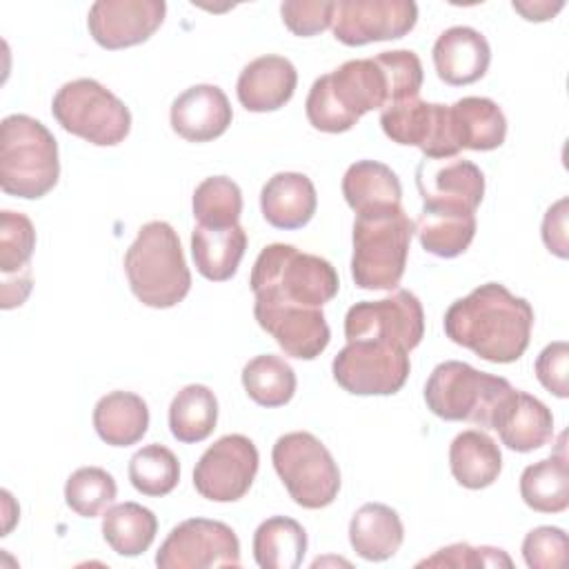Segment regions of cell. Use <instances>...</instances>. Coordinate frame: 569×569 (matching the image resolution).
I'll return each mask as SVG.
<instances>
[{
    "label": "cell",
    "mask_w": 569,
    "mask_h": 569,
    "mask_svg": "<svg viewBox=\"0 0 569 569\" xmlns=\"http://www.w3.org/2000/svg\"><path fill=\"white\" fill-rule=\"evenodd\" d=\"M420 87L422 62L413 51H382L373 58L347 60L331 73L316 78L305 111L313 129L342 133L367 111L418 98Z\"/></svg>",
    "instance_id": "6da1fadb"
},
{
    "label": "cell",
    "mask_w": 569,
    "mask_h": 569,
    "mask_svg": "<svg viewBox=\"0 0 569 569\" xmlns=\"http://www.w3.org/2000/svg\"><path fill=\"white\" fill-rule=\"evenodd\" d=\"M451 342L487 362H516L529 347L533 309L500 282H485L451 302L442 320Z\"/></svg>",
    "instance_id": "7a4b0ae2"
},
{
    "label": "cell",
    "mask_w": 569,
    "mask_h": 569,
    "mask_svg": "<svg viewBox=\"0 0 569 569\" xmlns=\"http://www.w3.org/2000/svg\"><path fill=\"white\" fill-rule=\"evenodd\" d=\"M124 273L133 296L151 309L176 307L191 289V271L180 238L164 220L140 227L124 253Z\"/></svg>",
    "instance_id": "3957f363"
},
{
    "label": "cell",
    "mask_w": 569,
    "mask_h": 569,
    "mask_svg": "<svg viewBox=\"0 0 569 569\" xmlns=\"http://www.w3.org/2000/svg\"><path fill=\"white\" fill-rule=\"evenodd\" d=\"M249 284L256 298L322 309L336 298L340 280L329 260L273 242L258 253Z\"/></svg>",
    "instance_id": "277c9868"
},
{
    "label": "cell",
    "mask_w": 569,
    "mask_h": 569,
    "mask_svg": "<svg viewBox=\"0 0 569 569\" xmlns=\"http://www.w3.org/2000/svg\"><path fill=\"white\" fill-rule=\"evenodd\" d=\"M60 178L53 133L27 113H11L0 124V187L4 193L38 200Z\"/></svg>",
    "instance_id": "5b68a950"
},
{
    "label": "cell",
    "mask_w": 569,
    "mask_h": 569,
    "mask_svg": "<svg viewBox=\"0 0 569 569\" xmlns=\"http://www.w3.org/2000/svg\"><path fill=\"white\" fill-rule=\"evenodd\" d=\"M513 391L502 376L478 371L460 360H445L427 378L425 402L442 420H465L480 429H493Z\"/></svg>",
    "instance_id": "8992f818"
},
{
    "label": "cell",
    "mask_w": 569,
    "mask_h": 569,
    "mask_svg": "<svg viewBox=\"0 0 569 569\" xmlns=\"http://www.w3.org/2000/svg\"><path fill=\"white\" fill-rule=\"evenodd\" d=\"M416 229L402 207L358 213L353 220L351 278L360 289L391 291L400 284Z\"/></svg>",
    "instance_id": "52a82bcc"
},
{
    "label": "cell",
    "mask_w": 569,
    "mask_h": 569,
    "mask_svg": "<svg viewBox=\"0 0 569 569\" xmlns=\"http://www.w3.org/2000/svg\"><path fill=\"white\" fill-rule=\"evenodd\" d=\"M51 113L64 131L96 147L120 144L131 131L129 107L93 78L64 82L53 96Z\"/></svg>",
    "instance_id": "ba28073f"
},
{
    "label": "cell",
    "mask_w": 569,
    "mask_h": 569,
    "mask_svg": "<svg viewBox=\"0 0 569 569\" xmlns=\"http://www.w3.org/2000/svg\"><path fill=\"white\" fill-rule=\"evenodd\" d=\"M271 462L296 505L329 507L340 491V469L329 449L309 431H291L276 440Z\"/></svg>",
    "instance_id": "9c48e42d"
},
{
    "label": "cell",
    "mask_w": 569,
    "mask_h": 569,
    "mask_svg": "<svg viewBox=\"0 0 569 569\" xmlns=\"http://www.w3.org/2000/svg\"><path fill=\"white\" fill-rule=\"evenodd\" d=\"M333 380L353 396H391L409 378V351L378 342L351 340L331 362Z\"/></svg>",
    "instance_id": "30bf717a"
},
{
    "label": "cell",
    "mask_w": 569,
    "mask_h": 569,
    "mask_svg": "<svg viewBox=\"0 0 569 569\" xmlns=\"http://www.w3.org/2000/svg\"><path fill=\"white\" fill-rule=\"evenodd\" d=\"M345 336L351 340H378L411 351L425 336V311L420 300L398 289L380 300H362L345 316Z\"/></svg>",
    "instance_id": "8fae6325"
},
{
    "label": "cell",
    "mask_w": 569,
    "mask_h": 569,
    "mask_svg": "<svg viewBox=\"0 0 569 569\" xmlns=\"http://www.w3.org/2000/svg\"><path fill=\"white\" fill-rule=\"evenodd\" d=\"M160 569L238 567L240 540L236 531L209 518H189L176 525L156 553Z\"/></svg>",
    "instance_id": "7c38bea8"
},
{
    "label": "cell",
    "mask_w": 569,
    "mask_h": 569,
    "mask_svg": "<svg viewBox=\"0 0 569 569\" xmlns=\"http://www.w3.org/2000/svg\"><path fill=\"white\" fill-rule=\"evenodd\" d=\"M380 127L391 142L418 147L429 160L456 158L460 151L447 104L420 98L400 100L382 109Z\"/></svg>",
    "instance_id": "4fadbf2b"
},
{
    "label": "cell",
    "mask_w": 569,
    "mask_h": 569,
    "mask_svg": "<svg viewBox=\"0 0 569 569\" xmlns=\"http://www.w3.org/2000/svg\"><path fill=\"white\" fill-rule=\"evenodd\" d=\"M258 462V449L247 436L227 433L196 462L193 487L207 500L236 502L251 489Z\"/></svg>",
    "instance_id": "5bb4252c"
},
{
    "label": "cell",
    "mask_w": 569,
    "mask_h": 569,
    "mask_svg": "<svg viewBox=\"0 0 569 569\" xmlns=\"http://www.w3.org/2000/svg\"><path fill=\"white\" fill-rule=\"evenodd\" d=\"M418 22L413 0H338L331 29L338 42L362 47L369 42L398 40Z\"/></svg>",
    "instance_id": "9a60e30c"
},
{
    "label": "cell",
    "mask_w": 569,
    "mask_h": 569,
    "mask_svg": "<svg viewBox=\"0 0 569 569\" xmlns=\"http://www.w3.org/2000/svg\"><path fill=\"white\" fill-rule=\"evenodd\" d=\"M253 316L260 329H264L287 356L298 360L318 358L331 340V331L320 307L256 298Z\"/></svg>",
    "instance_id": "2e32d148"
},
{
    "label": "cell",
    "mask_w": 569,
    "mask_h": 569,
    "mask_svg": "<svg viewBox=\"0 0 569 569\" xmlns=\"http://www.w3.org/2000/svg\"><path fill=\"white\" fill-rule=\"evenodd\" d=\"M162 0H98L91 4L87 27L102 49H124L149 40L162 24Z\"/></svg>",
    "instance_id": "e0dca14e"
},
{
    "label": "cell",
    "mask_w": 569,
    "mask_h": 569,
    "mask_svg": "<svg viewBox=\"0 0 569 569\" xmlns=\"http://www.w3.org/2000/svg\"><path fill=\"white\" fill-rule=\"evenodd\" d=\"M416 187L422 204L458 207L476 211L485 196V176L478 164L465 158H425L416 169Z\"/></svg>",
    "instance_id": "ac0fdd59"
},
{
    "label": "cell",
    "mask_w": 569,
    "mask_h": 569,
    "mask_svg": "<svg viewBox=\"0 0 569 569\" xmlns=\"http://www.w3.org/2000/svg\"><path fill=\"white\" fill-rule=\"evenodd\" d=\"M233 111L227 93L216 84H193L171 102V129L189 142L220 138L231 124Z\"/></svg>",
    "instance_id": "d6986e66"
},
{
    "label": "cell",
    "mask_w": 569,
    "mask_h": 569,
    "mask_svg": "<svg viewBox=\"0 0 569 569\" xmlns=\"http://www.w3.org/2000/svg\"><path fill=\"white\" fill-rule=\"evenodd\" d=\"M433 67L442 82L462 87L480 80L491 62L487 38L473 27H449L433 42Z\"/></svg>",
    "instance_id": "ffe728a7"
},
{
    "label": "cell",
    "mask_w": 569,
    "mask_h": 569,
    "mask_svg": "<svg viewBox=\"0 0 569 569\" xmlns=\"http://www.w3.org/2000/svg\"><path fill=\"white\" fill-rule=\"evenodd\" d=\"M298 84V71L284 56H260L238 76L236 93L240 104L253 113L284 107Z\"/></svg>",
    "instance_id": "44dd1931"
},
{
    "label": "cell",
    "mask_w": 569,
    "mask_h": 569,
    "mask_svg": "<svg viewBox=\"0 0 569 569\" xmlns=\"http://www.w3.org/2000/svg\"><path fill=\"white\" fill-rule=\"evenodd\" d=\"M318 207L316 187L309 176L298 171H280L271 176L260 191L262 218L276 229L305 227Z\"/></svg>",
    "instance_id": "7402d4cb"
},
{
    "label": "cell",
    "mask_w": 569,
    "mask_h": 569,
    "mask_svg": "<svg viewBox=\"0 0 569 569\" xmlns=\"http://www.w3.org/2000/svg\"><path fill=\"white\" fill-rule=\"evenodd\" d=\"M493 429L507 449L527 453L551 440L553 416L542 400L516 389L502 407Z\"/></svg>",
    "instance_id": "603a6c76"
},
{
    "label": "cell",
    "mask_w": 569,
    "mask_h": 569,
    "mask_svg": "<svg viewBox=\"0 0 569 569\" xmlns=\"http://www.w3.org/2000/svg\"><path fill=\"white\" fill-rule=\"evenodd\" d=\"M413 229L427 253L438 258H456L469 249L476 236V211L422 204Z\"/></svg>",
    "instance_id": "cb8c5ba5"
},
{
    "label": "cell",
    "mask_w": 569,
    "mask_h": 569,
    "mask_svg": "<svg viewBox=\"0 0 569 569\" xmlns=\"http://www.w3.org/2000/svg\"><path fill=\"white\" fill-rule=\"evenodd\" d=\"M405 540V527L396 509L382 502L362 505L349 522V542L353 551L369 560L382 562L396 556Z\"/></svg>",
    "instance_id": "d4e9b609"
},
{
    "label": "cell",
    "mask_w": 569,
    "mask_h": 569,
    "mask_svg": "<svg viewBox=\"0 0 569 569\" xmlns=\"http://www.w3.org/2000/svg\"><path fill=\"white\" fill-rule=\"evenodd\" d=\"M247 231L240 224L202 227L191 231V256L200 276L213 282L229 280L244 256Z\"/></svg>",
    "instance_id": "484cf974"
},
{
    "label": "cell",
    "mask_w": 569,
    "mask_h": 569,
    "mask_svg": "<svg viewBox=\"0 0 569 569\" xmlns=\"http://www.w3.org/2000/svg\"><path fill=\"white\" fill-rule=\"evenodd\" d=\"M342 196L358 213L400 207L402 184L396 171L376 160H358L342 176Z\"/></svg>",
    "instance_id": "4316f807"
},
{
    "label": "cell",
    "mask_w": 569,
    "mask_h": 569,
    "mask_svg": "<svg viewBox=\"0 0 569 569\" xmlns=\"http://www.w3.org/2000/svg\"><path fill=\"white\" fill-rule=\"evenodd\" d=\"M449 111L460 149L491 151L505 142L507 118L491 98L467 96L449 104Z\"/></svg>",
    "instance_id": "83f0119b"
},
{
    "label": "cell",
    "mask_w": 569,
    "mask_h": 569,
    "mask_svg": "<svg viewBox=\"0 0 569 569\" xmlns=\"http://www.w3.org/2000/svg\"><path fill=\"white\" fill-rule=\"evenodd\" d=\"M449 467L458 485L467 489H485L498 480L502 471V453L491 436L480 429H467L451 440Z\"/></svg>",
    "instance_id": "f1b7e54d"
},
{
    "label": "cell",
    "mask_w": 569,
    "mask_h": 569,
    "mask_svg": "<svg viewBox=\"0 0 569 569\" xmlns=\"http://www.w3.org/2000/svg\"><path fill=\"white\" fill-rule=\"evenodd\" d=\"M93 427L111 447L136 445L149 429V407L138 393L111 391L96 402Z\"/></svg>",
    "instance_id": "f546056e"
},
{
    "label": "cell",
    "mask_w": 569,
    "mask_h": 569,
    "mask_svg": "<svg viewBox=\"0 0 569 569\" xmlns=\"http://www.w3.org/2000/svg\"><path fill=\"white\" fill-rule=\"evenodd\" d=\"M520 496L525 505L540 513H560L569 507V467L565 451V433L556 453L525 467L520 476Z\"/></svg>",
    "instance_id": "4dcf8cb0"
},
{
    "label": "cell",
    "mask_w": 569,
    "mask_h": 569,
    "mask_svg": "<svg viewBox=\"0 0 569 569\" xmlns=\"http://www.w3.org/2000/svg\"><path fill=\"white\" fill-rule=\"evenodd\" d=\"M307 553L305 527L287 516L262 520L253 533V558L260 569H298Z\"/></svg>",
    "instance_id": "1f68e13d"
},
{
    "label": "cell",
    "mask_w": 569,
    "mask_h": 569,
    "mask_svg": "<svg viewBox=\"0 0 569 569\" xmlns=\"http://www.w3.org/2000/svg\"><path fill=\"white\" fill-rule=\"evenodd\" d=\"M158 533V518L151 509L138 502H120L102 516L104 542L124 558L144 553Z\"/></svg>",
    "instance_id": "d6a6232c"
},
{
    "label": "cell",
    "mask_w": 569,
    "mask_h": 569,
    "mask_svg": "<svg viewBox=\"0 0 569 569\" xmlns=\"http://www.w3.org/2000/svg\"><path fill=\"white\" fill-rule=\"evenodd\" d=\"M218 422V400L204 385L182 387L169 405V429L178 442L193 445L211 436Z\"/></svg>",
    "instance_id": "836d02e7"
},
{
    "label": "cell",
    "mask_w": 569,
    "mask_h": 569,
    "mask_svg": "<svg viewBox=\"0 0 569 569\" xmlns=\"http://www.w3.org/2000/svg\"><path fill=\"white\" fill-rule=\"evenodd\" d=\"M242 387L260 407H282L296 393V373L284 358L262 353L244 365Z\"/></svg>",
    "instance_id": "e575fe53"
},
{
    "label": "cell",
    "mask_w": 569,
    "mask_h": 569,
    "mask_svg": "<svg viewBox=\"0 0 569 569\" xmlns=\"http://www.w3.org/2000/svg\"><path fill=\"white\" fill-rule=\"evenodd\" d=\"M129 480L136 491L149 498L167 496L180 480V462L164 445H147L129 460Z\"/></svg>",
    "instance_id": "d590c367"
},
{
    "label": "cell",
    "mask_w": 569,
    "mask_h": 569,
    "mask_svg": "<svg viewBox=\"0 0 569 569\" xmlns=\"http://www.w3.org/2000/svg\"><path fill=\"white\" fill-rule=\"evenodd\" d=\"M191 207L198 224L231 227L242 213V191L231 178L211 176L196 187Z\"/></svg>",
    "instance_id": "8d00e7d4"
},
{
    "label": "cell",
    "mask_w": 569,
    "mask_h": 569,
    "mask_svg": "<svg viewBox=\"0 0 569 569\" xmlns=\"http://www.w3.org/2000/svg\"><path fill=\"white\" fill-rule=\"evenodd\" d=\"M118 487L113 476L102 467H80L64 485V502L82 518H96L116 500Z\"/></svg>",
    "instance_id": "74e56055"
},
{
    "label": "cell",
    "mask_w": 569,
    "mask_h": 569,
    "mask_svg": "<svg viewBox=\"0 0 569 569\" xmlns=\"http://www.w3.org/2000/svg\"><path fill=\"white\" fill-rule=\"evenodd\" d=\"M36 249L33 222L20 213L4 209L0 213V271L4 278L31 273L29 260Z\"/></svg>",
    "instance_id": "f35d334b"
},
{
    "label": "cell",
    "mask_w": 569,
    "mask_h": 569,
    "mask_svg": "<svg viewBox=\"0 0 569 569\" xmlns=\"http://www.w3.org/2000/svg\"><path fill=\"white\" fill-rule=\"evenodd\" d=\"M567 551L569 538L560 527H536L522 540V558L531 569H558L565 565Z\"/></svg>",
    "instance_id": "ab89813d"
},
{
    "label": "cell",
    "mask_w": 569,
    "mask_h": 569,
    "mask_svg": "<svg viewBox=\"0 0 569 569\" xmlns=\"http://www.w3.org/2000/svg\"><path fill=\"white\" fill-rule=\"evenodd\" d=\"M511 558L496 547H471L467 542H456L438 549L433 556L418 562V567H456V569H476V567H511Z\"/></svg>",
    "instance_id": "60d3db41"
},
{
    "label": "cell",
    "mask_w": 569,
    "mask_h": 569,
    "mask_svg": "<svg viewBox=\"0 0 569 569\" xmlns=\"http://www.w3.org/2000/svg\"><path fill=\"white\" fill-rule=\"evenodd\" d=\"M333 7L331 0H287L280 4V16L293 36L311 38L331 27Z\"/></svg>",
    "instance_id": "b9f144b4"
},
{
    "label": "cell",
    "mask_w": 569,
    "mask_h": 569,
    "mask_svg": "<svg viewBox=\"0 0 569 569\" xmlns=\"http://www.w3.org/2000/svg\"><path fill=\"white\" fill-rule=\"evenodd\" d=\"M536 378L538 382L553 393L556 398L569 396V345L565 340H556L547 345L536 358Z\"/></svg>",
    "instance_id": "7bdbcfd3"
},
{
    "label": "cell",
    "mask_w": 569,
    "mask_h": 569,
    "mask_svg": "<svg viewBox=\"0 0 569 569\" xmlns=\"http://www.w3.org/2000/svg\"><path fill=\"white\" fill-rule=\"evenodd\" d=\"M567 207L569 200L560 198L556 204H551L542 220V240L551 253L558 258L569 256V238H567Z\"/></svg>",
    "instance_id": "ee69618b"
},
{
    "label": "cell",
    "mask_w": 569,
    "mask_h": 569,
    "mask_svg": "<svg viewBox=\"0 0 569 569\" xmlns=\"http://www.w3.org/2000/svg\"><path fill=\"white\" fill-rule=\"evenodd\" d=\"M562 7H565L562 0H558V2H549V0H540V2H513V9H516L518 13H522L525 20H531V22L549 20V18H553Z\"/></svg>",
    "instance_id": "f6af8a7d"
}]
</instances>
